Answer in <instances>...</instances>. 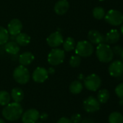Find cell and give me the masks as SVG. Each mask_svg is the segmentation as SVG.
Masks as SVG:
<instances>
[{"label": "cell", "instance_id": "cell-1", "mask_svg": "<svg viewBox=\"0 0 123 123\" xmlns=\"http://www.w3.org/2000/svg\"><path fill=\"white\" fill-rule=\"evenodd\" d=\"M23 109L18 102H12L7 105L2 110L3 117L9 121L17 120L22 116Z\"/></svg>", "mask_w": 123, "mask_h": 123}, {"label": "cell", "instance_id": "cell-2", "mask_svg": "<svg viewBox=\"0 0 123 123\" xmlns=\"http://www.w3.org/2000/svg\"><path fill=\"white\" fill-rule=\"evenodd\" d=\"M96 56L102 63H109L114 58V53L111 47L106 43H100L96 48Z\"/></svg>", "mask_w": 123, "mask_h": 123}, {"label": "cell", "instance_id": "cell-3", "mask_svg": "<svg viewBox=\"0 0 123 123\" xmlns=\"http://www.w3.org/2000/svg\"><path fill=\"white\" fill-rule=\"evenodd\" d=\"M75 53L80 57H89L94 53V46L89 41L81 40L75 45Z\"/></svg>", "mask_w": 123, "mask_h": 123}, {"label": "cell", "instance_id": "cell-4", "mask_svg": "<svg viewBox=\"0 0 123 123\" xmlns=\"http://www.w3.org/2000/svg\"><path fill=\"white\" fill-rule=\"evenodd\" d=\"M13 78L20 84H25L30 80V73L24 66H19L15 68L13 72Z\"/></svg>", "mask_w": 123, "mask_h": 123}, {"label": "cell", "instance_id": "cell-5", "mask_svg": "<svg viewBox=\"0 0 123 123\" xmlns=\"http://www.w3.org/2000/svg\"><path fill=\"white\" fill-rule=\"evenodd\" d=\"M65 58V51L60 48H53L48 55V62L51 66H58L63 63Z\"/></svg>", "mask_w": 123, "mask_h": 123}, {"label": "cell", "instance_id": "cell-6", "mask_svg": "<svg viewBox=\"0 0 123 123\" xmlns=\"http://www.w3.org/2000/svg\"><path fill=\"white\" fill-rule=\"evenodd\" d=\"M104 18L107 23L113 26H119L123 23V13L116 9H110L105 14Z\"/></svg>", "mask_w": 123, "mask_h": 123}, {"label": "cell", "instance_id": "cell-7", "mask_svg": "<svg viewBox=\"0 0 123 123\" xmlns=\"http://www.w3.org/2000/svg\"><path fill=\"white\" fill-rule=\"evenodd\" d=\"M84 85L88 90L96 92L101 85V79L98 75L92 74L84 79Z\"/></svg>", "mask_w": 123, "mask_h": 123}, {"label": "cell", "instance_id": "cell-8", "mask_svg": "<svg viewBox=\"0 0 123 123\" xmlns=\"http://www.w3.org/2000/svg\"><path fill=\"white\" fill-rule=\"evenodd\" d=\"M83 109L86 112L89 113H94L99 110L100 103L96 98L93 96L87 97L83 103Z\"/></svg>", "mask_w": 123, "mask_h": 123}, {"label": "cell", "instance_id": "cell-9", "mask_svg": "<svg viewBox=\"0 0 123 123\" xmlns=\"http://www.w3.org/2000/svg\"><path fill=\"white\" fill-rule=\"evenodd\" d=\"M64 41V38L62 35L59 32H52L46 38V43L51 48H56L60 46Z\"/></svg>", "mask_w": 123, "mask_h": 123}, {"label": "cell", "instance_id": "cell-10", "mask_svg": "<svg viewBox=\"0 0 123 123\" xmlns=\"http://www.w3.org/2000/svg\"><path fill=\"white\" fill-rule=\"evenodd\" d=\"M40 116L39 112L36 109H30L22 113L21 118L23 123H36Z\"/></svg>", "mask_w": 123, "mask_h": 123}, {"label": "cell", "instance_id": "cell-11", "mask_svg": "<svg viewBox=\"0 0 123 123\" xmlns=\"http://www.w3.org/2000/svg\"><path fill=\"white\" fill-rule=\"evenodd\" d=\"M109 74L112 77H120L123 74V62L117 60L113 61L109 66Z\"/></svg>", "mask_w": 123, "mask_h": 123}, {"label": "cell", "instance_id": "cell-12", "mask_svg": "<svg viewBox=\"0 0 123 123\" xmlns=\"http://www.w3.org/2000/svg\"><path fill=\"white\" fill-rule=\"evenodd\" d=\"M22 29V24L21 21L18 19H12L8 24L7 31L9 35L12 36H16L21 32Z\"/></svg>", "mask_w": 123, "mask_h": 123}, {"label": "cell", "instance_id": "cell-13", "mask_svg": "<svg viewBox=\"0 0 123 123\" xmlns=\"http://www.w3.org/2000/svg\"><path fill=\"white\" fill-rule=\"evenodd\" d=\"M48 76H49V74L47 70L43 67L36 68L32 74V78L33 81L36 83L44 82L48 79Z\"/></svg>", "mask_w": 123, "mask_h": 123}, {"label": "cell", "instance_id": "cell-14", "mask_svg": "<svg viewBox=\"0 0 123 123\" xmlns=\"http://www.w3.org/2000/svg\"><path fill=\"white\" fill-rule=\"evenodd\" d=\"M70 8V4L67 0H59L56 2L54 10L58 15H63L67 13Z\"/></svg>", "mask_w": 123, "mask_h": 123}, {"label": "cell", "instance_id": "cell-15", "mask_svg": "<svg viewBox=\"0 0 123 123\" xmlns=\"http://www.w3.org/2000/svg\"><path fill=\"white\" fill-rule=\"evenodd\" d=\"M89 42L94 44H100L104 41V37L100 32L96 30H91L88 33Z\"/></svg>", "mask_w": 123, "mask_h": 123}, {"label": "cell", "instance_id": "cell-16", "mask_svg": "<svg viewBox=\"0 0 123 123\" xmlns=\"http://www.w3.org/2000/svg\"><path fill=\"white\" fill-rule=\"evenodd\" d=\"M120 38V34L119 31L116 29H112L107 33L104 37V41L109 44H114L118 42Z\"/></svg>", "mask_w": 123, "mask_h": 123}, {"label": "cell", "instance_id": "cell-17", "mask_svg": "<svg viewBox=\"0 0 123 123\" xmlns=\"http://www.w3.org/2000/svg\"><path fill=\"white\" fill-rule=\"evenodd\" d=\"M34 60V55L30 52H24L19 56V62L22 66H28Z\"/></svg>", "mask_w": 123, "mask_h": 123}, {"label": "cell", "instance_id": "cell-18", "mask_svg": "<svg viewBox=\"0 0 123 123\" xmlns=\"http://www.w3.org/2000/svg\"><path fill=\"white\" fill-rule=\"evenodd\" d=\"M5 51L11 55H16L20 51V46L19 45L14 41L7 42L4 45Z\"/></svg>", "mask_w": 123, "mask_h": 123}, {"label": "cell", "instance_id": "cell-19", "mask_svg": "<svg viewBox=\"0 0 123 123\" xmlns=\"http://www.w3.org/2000/svg\"><path fill=\"white\" fill-rule=\"evenodd\" d=\"M16 43L20 46H26L30 42V37L25 32H20L16 35Z\"/></svg>", "mask_w": 123, "mask_h": 123}, {"label": "cell", "instance_id": "cell-20", "mask_svg": "<svg viewBox=\"0 0 123 123\" xmlns=\"http://www.w3.org/2000/svg\"><path fill=\"white\" fill-rule=\"evenodd\" d=\"M11 97L14 102L20 103L24 98V92L20 88H14L11 92Z\"/></svg>", "mask_w": 123, "mask_h": 123}, {"label": "cell", "instance_id": "cell-21", "mask_svg": "<svg viewBox=\"0 0 123 123\" xmlns=\"http://www.w3.org/2000/svg\"><path fill=\"white\" fill-rule=\"evenodd\" d=\"M62 45H63V48L65 51L70 52V51L73 50L75 48L76 43H75V40L74 38L71 37H68L63 41Z\"/></svg>", "mask_w": 123, "mask_h": 123}, {"label": "cell", "instance_id": "cell-22", "mask_svg": "<svg viewBox=\"0 0 123 123\" xmlns=\"http://www.w3.org/2000/svg\"><path fill=\"white\" fill-rule=\"evenodd\" d=\"M110 97V94L109 92V91L107 89H101L99 90V92H98L97 94V99L99 102V103L101 104H104L107 103V101L109 100Z\"/></svg>", "mask_w": 123, "mask_h": 123}, {"label": "cell", "instance_id": "cell-23", "mask_svg": "<svg viewBox=\"0 0 123 123\" xmlns=\"http://www.w3.org/2000/svg\"><path fill=\"white\" fill-rule=\"evenodd\" d=\"M83 89V84L79 81H74L71 83L70 86V91L73 94H80Z\"/></svg>", "mask_w": 123, "mask_h": 123}, {"label": "cell", "instance_id": "cell-24", "mask_svg": "<svg viewBox=\"0 0 123 123\" xmlns=\"http://www.w3.org/2000/svg\"><path fill=\"white\" fill-rule=\"evenodd\" d=\"M109 123H123V115L118 112H112L109 116Z\"/></svg>", "mask_w": 123, "mask_h": 123}, {"label": "cell", "instance_id": "cell-25", "mask_svg": "<svg viewBox=\"0 0 123 123\" xmlns=\"http://www.w3.org/2000/svg\"><path fill=\"white\" fill-rule=\"evenodd\" d=\"M9 38V34L6 28L0 26V45H5Z\"/></svg>", "mask_w": 123, "mask_h": 123}, {"label": "cell", "instance_id": "cell-26", "mask_svg": "<svg viewBox=\"0 0 123 123\" xmlns=\"http://www.w3.org/2000/svg\"><path fill=\"white\" fill-rule=\"evenodd\" d=\"M11 97L10 94L6 91H1L0 92V105L6 106L10 102Z\"/></svg>", "mask_w": 123, "mask_h": 123}, {"label": "cell", "instance_id": "cell-27", "mask_svg": "<svg viewBox=\"0 0 123 123\" xmlns=\"http://www.w3.org/2000/svg\"><path fill=\"white\" fill-rule=\"evenodd\" d=\"M105 10L101 6H96L93 9V16L96 19H101L105 17Z\"/></svg>", "mask_w": 123, "mask_h": 123}, {"label": "cell", "instance_id": "cell-28", "mask_svg": "<svg viewBox=\"0 0 123 123\" xmlns=\"http://www.w3.org/2000/svg\"><path fill=\"white\" fill-rule=\"evenodd\" d=\"M80 63H81V57H80L78 55H72L70 59V65L73 68L78 67L80 65Z\"/></svg>", "mask_w": 123, "mask_h": 123}, {"label": "cell", "instance_id": "cell-29", "mask_svg": "<svg viewBox=\"0 0 123 123\" xmlns=\"http://www.w3.org/2000/svg\"><path fill=\"white\" fill-rule=\"evenodd\" d=\"M115 94L119 97L121 101L123 102V82L118 84L115 88Z\"/></svg>", "mask_w": 123, "mask_h": 123}, {"label": "cell", "instance_id": "cell-30", "mask_svg": "<svg viewBox=\"0 0 123 123\" xmlns=\"http://www.w3.org/2000/svg\"><path fill=\"white\" fill-rule=\"evenodd\" d=\"M71 122L72 123H79L81 120V116L78 114L73 115L71 117Z\"/></svg>", "mask_w": 123, "mask_h": 123}, {"label": "cell", "instance_id": "cell-31", "mask_svg": "<svg viewBox=\"0 0 123 123\" xmlns=\"http://www.w3.org/2000/svg\"><path fill=\"white\" fill-rule=\"evenodd\" d=\"M112 49L114 54H116V55H121V53L123 51V48L120 45H116V46L113 47V48H112Z\"/></svg>", "mask_w": 123, "mask_h": 123}, {"label": "cell", "instance_id": "cell-32", "mask_svg": "<svg viewBox=\"0 0 123 123\" xmlns=\"http://www.w3.org/2000/svg\"><path fill=\"white\" fill-rule=\"evenodd\" d=\"M57 123H72L71 122V120H70L69 118L63 117H61V118L57 121Z\"/></svg>", "mask_w": 123, "mask_h": 123}, {"label": "cell", "instance_id": "cell-33", "mask_svg": "<svg viewBox=\"0 0 123 123\" xmlns=\"http://www.w3.org/2000/svg\"><path fill=\"white\" fill-rule=\"evenodd\" d=\"M39 117H41V120H46V119H47V117H48V115H47L46 112H43V113H41V115H40Z\"/></svg>", "mask_w": 123, "mask_h": 123}, {"label": "cell", "instance_id": "cell-34", "mask_svg": "<svg viewBox=\"0 0 123 123\" xmlns=\"http://www.w3.org/2000/svg\"><path fill=\"white\" fill-rule=\"evenodd\" d=\"M47 71H48V74H52L54 73V68H49L47 70Z\"/></svg>", "mask_w": 123, "mask_h": 123}, {"label": "cell", "instance_id": "cell-35", "mask_svg": "<svg viewBox=\"0 0 123 123\" xmlns=\"http://www.w3.org/2000/svg\"><path fill=\"white\" fill-rule=\"evenodd\" d=\"M120 31H121V33L123 35V25L121 26V28H120Z\"/></svg>", "mask_w": 123, "mask_h": 123}, {"label": "cell", "instance_id": "cell-36", "mask_svg": "<svg viewBox=\"0 0 123 123\" xmlns=\"http://www.w3.org/2000/svg\"><path fill=\"white\" fill-rule=\"evenodd\" d=\"M0 123H5V122H4V120H2V119L0 118Z\"/></svg>", "mask_w": 123, "mask_h": 123}, {"label": "cell", "instance_id": "cell-37", "mask_svg": "<svg viewBox=\"0 0 123 123\" xmlns=\"http://www.w3.org/2000/svg\"><path fill=\"white\" fill-rule=\"evenodd\" d=\"M121 57H122V59H123V51H122V53H121Z\"/></svg>", "mask_w": 123, "mask_h": 123}, {"label": "cell", "instance_id": "cell-38", "mask_svg": "<svg viewBox=\"0 0 123 123\" xmlns=\"http://www.w3.org/2000/svg\"><path fill=\"white\" fill-rule=\"evenodd\" d=\"M99 1H104V0H99Z\"/></svg>", "mask_w": 123, "mask_h": 123}, {"label": "cell", "instance_id": "cell-39", "mask_svg": "<svg viewBox=\"0 0 123 123\" xmlns=\"http://www.w3.org/2000/svg\"></svg>", "mask_w": 123, "mask_h": 123}]
</instances>
